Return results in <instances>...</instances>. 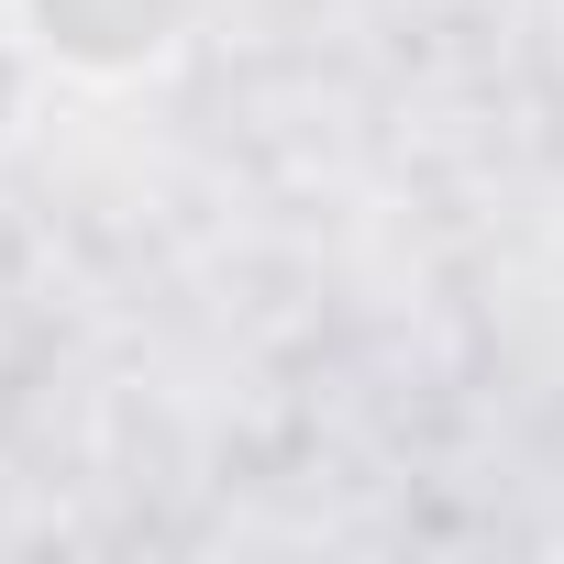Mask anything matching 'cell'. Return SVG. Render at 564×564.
Returning <instances> with one entry per match:
<instances>
[{
    "label": "cell",
    "instance_id": "6da1fadb",
    "mask_svg": "<svg viewBox=\"0 0 564 564\" xmlns=\"http://www.w3.org/2000/svg\"><path fill=\"white\" fill-rule=\"evenodd\" d=\"M199 23V0H23V34L56 78H89V89H122V78H155Z\"/></svg>",
    "mask_w": 564,
    "mask_h": 564
},
{
    "label": "cell",
    "instance_id": "7a4b0ae2",
    "mask_svg": "<svg viewBox=\"0 0 564 564\" xmlns=\"http://www.w3.org/2000/svg\"><path fill=\"white\" fill-rule=\"evenodd\" d=\"M34 100H45V56H34V34H23V45L0 34V155L34 133Z\"/></svg>",
    "mask_w": 564,
    "mask_h": 564
}]
</instances>
